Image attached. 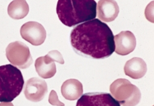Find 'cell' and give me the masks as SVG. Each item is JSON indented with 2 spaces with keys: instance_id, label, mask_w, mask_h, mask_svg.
<instances>
[{
  "instance_id": "obj_1",
  "label": "cell",
  "mask_w": 154,
  "mask_h": 106,
  "mask_svg": "<svg viewBox=\"0 0 154 106\" xmlns=\"http://www.w3.org/2000/svg\"><path fill=\"white\" fill-rule=\"evenodd\" d=\"M70 42L77 54L92 59L107 58L115 49L112 30L98 19L75 27L71 33Z\"/></svg>"
},
{
  "instance_id": "obj_2",
  "label": "cell",
  "mask_w": 154,
  "mask_h": 106,
  "mask_svg": "<svg viewBox=\"0 0 154 106\" xmlns=\"http://www.w3.org/2000/svg\"><path fill=\"white\" fill-rule=\"evenodd\" d=\"M56 12L63 24L74 27L96 17L97 3L94 0H60Z\"/></svg>"
},
{
  "instance_id": "obj_3",
  "label": "cell",
  "mask_w": 154,
  "mask_h": 106,
  "mask_svg": "<svg viewBox=\"0 0 154 106\" xmlns=\"http://www.w3.org/2000/svg\"><path fill=\"white\" fill-rule=\"evenodd\" d=\"M24 79L22 72L11 64L0 66V102H11L20 94Z\"/></svg>"
},
{
  "instance_id": "obj_4",
  "label": "cell",
  "mask_w": 154,
  "mask_h": 106,
  "mask_svg": "<svg viewBox=\"0 0 154 106\" xmlns=\"http://www.w3.org/2000/svg\"><path fill=\"white\" fill-rule=\"evenodd\" d=\"M113 97L123 106H135L141 99L140 91L136 86L125 79H119L110 86Z\"/></svg>"
},
{
  "instance_id": "obj_5",
  "label": "cell",
  "mask_w": 154,
  "mask_h": 106,
  "mask_svg": "<svg viewBox=\"0 0 154 106\" xmlns=\"http://www.w3.org/2000/svg\"><path fill=\"white\" fill-rule=\"evenodd\" d=\"M6 56L11 64L21 69L27 68L33 63L29 47L20 41H15L8 45Z\"/></svg>"
},
{
  "instance_id": "obj_6",
  "label": "cell",
  "mask_w": 154,
  "mask_h": 106,
  "mask_svg": "<svg viewBox=\"0 0 154 106\" xmlns=\"http://www.w3.org/2000/svg\"><path fill=\"white\" fill-rule=\"evenodd\" d=\"M22 38L33 46L44 43L46 33L44 26L37 22L29 21L23 25L20 30Z\"/></svg>"
},
{
  "instance_id": "obj_7",
  "label": "cell",
  "mask_w": 154,
  "mask_h": 106,
  "mask_svg": "<svg viewBox=\"0 0 154 106\" xmlns=\"http://www.w3.org/2000/svg\"><path fill=\"white\" fill-rule=\"evenodd\" d=\"M76 106H121L109 93L95 92L85 93L78 100Z\"/></svg>"
},
{
  "instance_id": "obj_8",
  "label": "cell",
  "mask_w": 154,
  "mask_h": 106,
  "mask_svg": "<svg viewBox=\"0 0 154 106\" xmlns=\"http://www.w3.org/2000/svg\"><path fill=\"white\" fill-rule=\"evenodd\" d=\"M48 90V85L45 81L38 78H32L26 82L24 94L27 99L38 102L44 99Z\"/></svg>"
},
{
  "instance_id": "obj_9",
  "label": "cell",
  "mask_w": 154,
  "mask_h": 106,
  "mask_svg": "<svg viewBox=\"0 0 154 106\" xmlns=\"http://www.w3.org/2000/svg\"><path fill=\"white\" fill-rule=\"evenodd\" d=\"M116 53L125 56L132 53L136 46V39L133 33L129 31H122L114 36Z\"/></svg>"
},
{
  "instance_id": "obj_10",
  "label": "cell",
  "mask_w": 154,
  "mask_h": 106,
  "mask_svg": "<svg viewBox=\"0 0 154 106\" xmlns=\"http://www.w3.org/2000/svg\"><path fill=\"white\" fill-rule=\"evenodd\" d=\"M118 4L115 1L102 0L98 2L97 13L99 19L109 22L114 21L119 13Z\"/></svg>"
},
{
  "instance_id": "obj_11",
  "label": "cell",
  "mask_w": 154,
  "mask_h": 106,
  "mask_svg": "<svg viewBox=\"0 0 154 106\" xmlns=\"http://www.w3.org/2000/svg\"><path fill=\"white\" fill-rule=\"evenodd\" d=\"M147 70V64L140 58L134 57L126 62L124 71L126 76L133 79H140L145 75Z\"/></svg>"
},
{
  "instance_id": "obj_12",
  "label": "cell",
  "mask_w": 154,
  "mask_h": 106,
  "mask_svg": "<svg viewBox=\"0 0 154 106\" xmlns=\"http://www.w3.org/2000/svg\"><path fill=\"white\" fill-rule=\"evenodd\" d=\"M61 93L66 99L72 101L78 99L83 93L82 83L76 79L66 80L62 85Z\"/></svg>"
},
{
  "instance_id": "obj_13",
  "label": "cell",
  "mask_w": 154,
  "mask_h": 106,
  "mask_svg": "<svg viewBox=\"0 0 154 106\" xmlns=\"http://www.w3.org/2000/svg\"><path fill=\"white\" fill-rule=\"evenodd\" d=\"M35 67L39 76L44 79L52 78L56 73L55 64L46 55L37 59Z\"/></svg>"
},
{
  "instance_id": "obj_14",
  "label": "cell",
  "mask_w": 154,
  "mask_h": 106,
  "mask_svg": "<svg viewBox=\"0 0 154 106\" xmlns=\"http://www.w3.org/2000/svg\"><path fill=\"white\" fill-rule=\"evenodd\" d=\"M8 14L14 19H21L26 17L29 12V6L26 1H13L8 8Z\"/></svg>"
},
{
  "instance_id": "obj_15",
  "label": "cell",
  "mask_w": 154,
  "mask_h": 106,
  "mask_svg": "<svg viewBox=\"0 0 154 106\" xmlns=\"http://www.w3.org/2000/svg\"><path fill=\"white\" fill-rule=\"evenodd\" d=\"M46 55L54 62H56L57 63L62 64H64V60H63L62 54L57 50L50 51Z\"/></svg>"
},
{
  "instance_id": "obj_16",
  "label": "cell",
  "mask_w": 154,
  "mask_h": 106,
  "mask_svg": "<svg viewBox=\"0 0 154 106\" xmlns=\"http://www.w3.org/2000/svg\"><path fill=\"white\" fill-rule=\"evenodd\" d=\"M48 102L53 106H64V104L60 101L58 99V95L54 90H52L49 94Z\"/></svg>"
},
{
  "instance_id": "obj_17",
  "label": "cell",
  "mask_w": 154,
  "mask_h": 106,
  "mask_svg": "<svg viewBox=\"0 0 154 106\" xmlns=\"http://www.w3.org/2000/svg\"><path fill=\"white\" fill-rule=\"evenodd\" d=\"M153 6H150V4L148 5L147 7L146 8L145 10V16L146 17L147 19L149 20L151 22H154L153 19V8L152 9Z\"/></svg>"
},
{
  "instance_id": "obj_18",
  "label": "cell",
  "mask_w": 154,
  "mask_h": 106,
  "mask_svg": "<svg viewBox=\"0 0 154 106\" xmlns=\"http://www.w3.org/2000/svg\"><path fill=\"white\" fill-rule=\"evenodd\" d=\"M0 106H14V105L11 102H2L0 103Z\"/></svg>"
}]
</instances>
